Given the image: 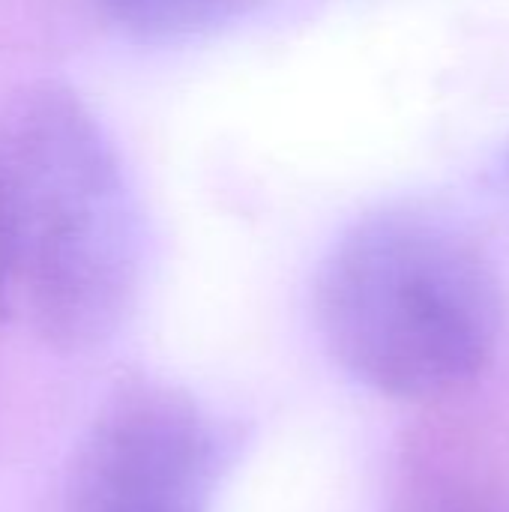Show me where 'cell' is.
Returning <instances> with one entry per match:
<instances>
[{
    "label": "cell",
    "instance_id": "cell-1",
    "mask_svg": "<svg viewBox=\"0 0 509 512\" xmlns=\"http://www.w3.org/2000/svg\"><path fill=\"white\" fill-rule=\"evenodd\" d=\"M147 228L120 150L66 84L36 81L0 108V324L87 351L132 315Z\"/></svg>",
    "mask_w": 509,
    "mask_h": 512
},
{
    "label": "cell",
    "instance_id": "cell-2",
    "mask_svg": "<svg viewBox=\"0 0 509 512\" xmlns=\"http://www.w3.org/2000/svg\"><path fill=\"white\" fill-rule=\"evenodd\" d=\"M315 312L333 360L396 399L471 381L501 324L489 261L423 207H384L348 225L321 264Z\"/></svg>",
    "mask_w": 509,
    "mask_h": 512
},
{
    "label": "cell",
    "instance_id": "cell-3",
    "mask_svg": "<svg viewBox=\"0 0 509 512\" xmlns=\"http://www.w3.org/2000/svg\"><path fill=\"white\" fill-rule=\"evenodd\" d=\"M237 450V429L189 390L123 381L72 453L63 512H210Z\"/></svg>",
    "mask_w": 509,
    "mask_h": 512
},
{
    "label": "cell",
    "instance_id": "cell-4",
    "mask_svg": "<svg viewBox=\"0 0 509 512\" xmlns=\"http://www.w3.org/2000/svg\"><path fill=\"white\" fill-rule=\"evenodd\" d=\"M252 0H96L120 33L138 42H186L234 21Z\"/></svg>",
    "mask_w": 509,
    "mask_h": 512
}]
</instances>
